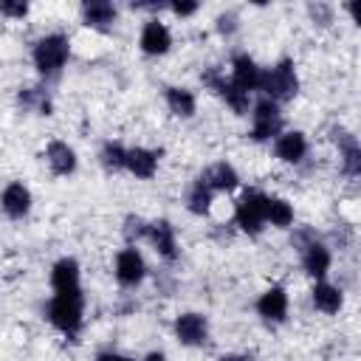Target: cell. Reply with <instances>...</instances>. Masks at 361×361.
I'll return each mask as SVG.
<instances>
[{
	"instance_id": "31",
	"label": "cell",
	"mask_w": 361,
	"mask_h": 361,
	"mask_svg": "<svg viewBox=\"0 0 361 361\" xmlns=\"http://www.w3.org/2000/svg\"><path fill=\"white\" fill-rule=\"evenodd\" d=\"M217 23H220L217 28H220L223 34H231V31L237 28V17H234V14H220V17H217Z\"/></svg>"
},
{
	"instance_id": "20",
	"label": "cell",
	"mask_w": 361,
	"mask_h": 361,
	"mask_svg": "<svg viewBox=\"0 0 361 361\" xmlns=\"http://www.w3.org/2000/svg\"><path fill=\"white\" fill-rule=\"evenodd\" d=\"M310 299H313V307H316V310H322V313H327V316L338 313V310H341V305H344V293H341L336 285L324 282V279H319V282L313 285Z\"/></svg>"
},
{
	"instance_id": "23",
	"label": "cell",
	"mask_w": 361,
	"mask_h": 361,
	"mask_svg": "<svg viewBox=\"0 0 361 361\" xmlns=\"http://www.w3.org/2000/svg\"><path fill=\"white\" fill-rule=\"evenodd\" d=\"M338 155H341V169H344V175H347V178H358V172H361V149H358L355 135H344V138H341Z\"/></svg>"
},
{
	"instance_id": "19",
	"label": "cell",
	"mask_w": 361,
	"mask_h": 361,
	"mask_svg": "<svg viewBox=\"0 0 361 361\" xmlns=\"http://www.w3.org/2000/svg\"><path fill=\"white\" fill-rule=\"evenodd\" d=\"M45 161L54 169V175H71L76 169V152L68 141H51L45 147Z\"/></svg>"
},
{
	"instance_id": "29",
	"label": "cell",
	"mask_w": 361,
	"mask_h": 361,
	"mask_svg": "<svg viewBox=\"0 0 361 361\" xmlns=\"http://www.w3.org/2000/svg\"><path fill=\"white\" fill-rule=\"evenodd\" d=\"M0 14H6L11 20H23L28 14V6L25 3H0Z\"/></svg>"
},
{
	"instance_id": "26",
	"label": "cell",
	"mask_w": 361,
	"mask_h": 361,
	"mask_svg": "<svg viewBox=\"0 0 361 361\" xmlns=\"http://www.w3.org/2000/svg\"><path fill=\"white\" fill-rule=\"evenodd\" d=\"M124 158H127V147H121L118 141H107L99 152V161L107 172H121L124 169Z\"/></svg>"
},
{
	"instance_id": "12",
	"label": "cell",
	"mask_w": 361,
	"mask_h": 361,
	"mask_svg": "<svg viewBox=\"0 0 361 361\" xmlns=\"http://www.w3.org/2000/svg\"><path fill=\"white\" fill-rule=\"evenodd\" d=\"M138 45H141V51L147 56H164L172 48V34H169V28L158 17H152V20L144 23L141 37H138Z\"/></svg>"
},
{
	"instance_id": "15",
	"label": "cell",
	"mask_w": 361,
	"mask_h": 361,
	"mask_svg": "<svg viewBox=\"0 0 361 361\" xmlns=\"http://www.w3.org/2000/svg\"><path fill=\"white\" fill-rule=\"evenodd\" d=\"M158 158L161 152L158 149H147V147H130L127 149V158H124V169L141 180H149L155 172H158Z\"/></svg>"
},
{
	"instance_id": "11",
	"label": "cell",
	"mask_w": 361,
	"mask_h": 361,
	"mask_svg": "<svg viewBox=\"0 0 361 361\" xmlns=\"http://www.w3.org/2000/svg\"><path fill=\"white\" fill-rule=\"evenodd\" d=\"M288 305H290L288 290H285L282 285H271V288H265V290L259 293V299H257V313H259L265 322L279 324V322H285V316H288Z\"/></svg>"
},
{
	"instance_id": "28",
	"label": "cell",
	"mask_w": 361,
	"mask_h": 361,
	"mask_svg": "<svg viewBox=\"0 0 361 361\" xmlns=\"http://www.w3.org/2000/svg\"><path fill=\"white\" fill-rule=\"evenodd\" d=\"M147 220L144 217H127L124 220V237H127V243L133 245V243H138V240H144L147 237Z\"/></svg>"
},
{
	"instance_id": "14",
	"label": "cell",
	"mask_w": 361,
	"mask_h": 361,
	"mask_svg": "<svg viewBox=\"0 0 361 361\" xmlns=\"http://www.w3.org/2000/svg\"><path fill=\"white\" fill-rule=\"evenodd\" d=\"M274 152L285 164H299L307 155V138H305V133H299V130H282L274 138Z\"/></svg>"
},
{
	"instance_id": "7",
	"label": "cell",
	"mask_w": 361,
	"mask_h": 361,
	"mask_svg": "<svg viewBox=\"0 0 361 361\" xmlns=\"http://www.w3.org/2000/svg\"><path fill=\"white\" fill-rule=\"evenodd\" d=\"M113 274H116L118 285H124V288L141 285V279L147 276V262H144L141 251H138L135 245L121 248V251L116 254V271H113Z\"/></svg>"
},
{
	"instance_id": "13",
	"label": "cell",
	"mask_w": 361,
	"mask_h": 361,
	"mask_svg": "<svg viewBox=\"0 0 361 361\" xmlns=\"http://www.w3.org/2000/svg\"><path fill=\"white\" fill-rule=\"evenodd\" d=\"M299 251H302V268H305V274L313 276L316 282L324 279L327 271H330V265H333V254H330V248L313 237V240L305 243Z\"/></svg>"
},
{
	"instance_id": "22",
	"label": "cell",
	"mask_w": 361,
	"mask_h": 361,
	"mask_svg": "<svg viewBox=\"0 0 361 361\" xmlns=\"http://www.w3.org/2000/svg\"><path fill=\"white\" fill-rule=\"evenodd\" d=\"M166 107H169V113H175L180 118H192L197 110V99L186 87H166Z\"/></svg>"
},
{
	"instance_id": "32",
	"label": "cell",
	"mask_w": 361,
	"mask_h": 361,
	"mask_svg": "<svg viewBox=\"0 0 361 361\" xmlns=\"http://www.w3.org/2000/svg\"><path fill=\"white\" fill-rule=\"evenodd\" d=\"M96 361H133V358H127V355H121V353H99Z\"/></svg>"
},
{
	"instance_id": "8",
	"label": "cell",
	"mask_w": 361,
	"mask_h": 361,
	"mask_svg": "<svg viewBox=\"0 0 361 361\" xmlns=\"http://www.w3.org/2000/svg\"><path fill=\"white\" fill-rule=\"evenodd\" d=\"M175 338L183 347H203L209 341V319L203 313H180L175 319Z\"/></svg>"
},
{
	"instance_id": "25",
	"label": "cell",
	"mask_w": 361,
	"mask_h": 361,
	"mask_svg": "<svg viewBox=\"0 0 361 361\" xmlns=\"http://www.w3.org/2000/svg\"><path fill=\"white\" fill-rule=\"evenodd\" d=\"M265 223H271V226H276V228H290V226H293V206H290L285 197H271V195H268Z\"/></svg>"
},
{
	"instance_id": "30",
	"label": "cell",
	"mask_w": 361,
	"mask_h": 361,
	"mask_svg": "<svg viewBox=\"0 0 361 361\" xmlns=\"http://www.w3.org/2000/svg\"><path fill=\"white\" fill-rule=\"evenodd\" d=\"M169 11H172L175 17H189V14L197 11V3H172Z\"/></svg>"
},
{
	"instance_id": "24",
	"label": "cell",
	"mask_w": 361,
	"mask_h": 361,
	"mask_svg": "<svg viewBox=\"0 0 361 361\" xmlns=\"http://www.w3.org/2000/svg\"><path fill=\"white\" fill-rule=\"evenodd\" d=\"M212 203H214V192L197 178L192 186H189V195H186V209L192 214H209L212 212Z\"/></svg>"
},
{
	"instance_id": "17",
	"label": "cell",
	"mask_w": 361,
	"mask_h": 361,
	"mask_svg": "<svg viewBox=\"0 0 361 361\" xmlns=\"http://www.w3.org/2000/svg\"><path fill=\"white\" fill-rule=\"evenodd\" d=\"M51 288L54 293H73V290H82V282H79V262L73 257H62L54 262L51 268Z\"/></svg>"
},
{
	"instance_id": "18",
	"label": "cell",
	"mask_w": 361,
	"mask_h": 361,
	"mask_svg": "<svg viewBox=\"0 0 361 361\" xmlns=\"http://www.w3.org/2000/svg\"><path fill=\"white\" fill-rule=\"evenodd\" d=\"M200 180H203L214 195H217V192H231V189L240 186V175H237V169H234L228 161L212 164V166L200 175Z\"/></svg>"
},
{
	"instance_id": "1",
	"label": "cell",
	"mask_w": 361,
	"mask_h": 361,
	"mask_svg": "<svg viewBox=\"0 0 361 361\" xmlns=\"http://www.w3.org/2000/svg\"><path fill=\"white\" fill-rule=\"evenodd\" d=\"M45 316L48 322L68 338L79 336L82 324H85V296L82 290H73V293H54L48 307H45Z\"/></svg>"
},
{
	"instance_id": "27",
	"label": "cell",
	"mask_w": 361,
	"mask_h": 361,
	"mask_svg": "<svg viewBox=\"0 0 361 361\" xmlns=\"http://www.w3.org/2000/svg\"><path fill=\"white\" fill-rule=\"evenodd\" d=\"M20 104L28 107V110L45 113V116L51 113V99H48V93L39 90V87H28V90H23V93H20Z\"/></svg>"
},
{
	"instance_id": "5",
	"label": "cell",
	"mask_w": 361,
	"mask_h": 361,
	"mask_svg": "<svg viewBox=\"0 0 361 361\" xmlns=\"http://www.w3.org/2000/svg\"><path fill=\"white\" fill-rule=\"evenodd\" d=\"M282 133V110L271 99H259L251 107V138L254 141H271Z\"/></svg>"
},
{
	"instance_id": "33",
	"label": "cell",
	"mask_w": 361,
	"mask_h": 361,
	"mask_svg": "<svg viewBox=\"0 0 361 361\" xmlns=\"http://www.w3.org/2000/svg\"><path fill=\"white\" fill-rule=\"evenodd\" d=\"M220 361H248L245 355H234V353H228V355H220Z\"/></svg>"
},
{
	"instance_id": "16",
	"label": "cell",
	"mask_w": 361,
	"mask_h": 361,
	"mask_svg": "<svg viewBox=\"0 0 361 361\" xmlns=\"http://www.w3.org/2000/svg\"><path fill=\"white\" fill-rule=\"evenodd\" d=\"M0 209L11 217V220H20L31 212V192L28 186H23L20 180H11L3 192H0Z\"/></svg>"
},
{
	"instance_id": "2",
	"label": "cell",
	"mask_w": 361,
	"mask_h": 361,
	"mask_svg": "<svg viewBox=\"0 0 361 361\" xmlns=\"http://www.w3.org/2000/svg\"><path fill=\"white\" fill-rule=\"evenodd\" d=\"M68 56H71V39L65 34H45L34 42V51H31V59H34V68L42 79H54L62 73V68L68 65Z\"/></svg>"
},
{
	"instance_id": "34",
	"label": "cell",
	"mask_w": 361,
	"mask_h": 361,
	"mask_svg": "<svg viewBox=\"0 0 361 361\" xmlns=\"http://www.w3.org/2000/svg\"><path fill=\"white\" fill-rule=\"evenodd\" d=\"M144 361H169V358H166L164 353H149V355H147Z\"/></svg>"
},
{
	"instance_id": "4",
	"label": "cell",
	"mask_w": 361,
	"mask_h": 361,
	"mask_svg": "<svg viewBox=\"0 0 361 361\" xmlns=\"http://www.w3.org/2000/svg\"><path fill=\"white\" fill-rule=\"evenodd\" d=\"M265 206H268V195L259 189H245L237 203H234V223L240 226V231H245L248 237L262 234L265 223Z\"/></svg>"
},
{
	"instance_id": "3",
	"label": "cell",
	"mask_w": 361,
	"mask_h": 361,
	"mask_svg": "<svg viewBox=\"0 0 361 361\" xmlns=\"http://www.w3.org/2000/svg\"><path fill=\"white\" fill-rule=\"evenodd\" d=\"M259 90L265 93V99L271 102H288L299 93V76H296V65L290 59L276 62L274 68H262V79H259Z\"/></svg>"
},
{
	"instance_id": "21",
	"label": "cell",
	"mask_w": 361,
	"mask_h": 361,
	"mask_svg": "<svg viewBox=\"0 0 361 361\" xmlns=\"http://www.w3.org/2000/svg\"><path fill=\"white\" fill-rule=\"evenodd\" d=\"M116 6L107 3V0H93V3H85L82 6V20L85 25L90 28H99V31H107L113 23H116Z\"/></svg>"
},
{
	"instance_id": "9",
	"label": "cell",
	"mask_w": 361,
	"mask_h": 361,
	"mask_svg": "<svg viewBox=\"0 0 361 361\" xmlns=\"http://www.w3.org/2000/svg\"><path fill=\"white\" fill-rule=\"evenodd\" d=\"M259 79H262V68L254 62V56L237 54V56L231 59V76H228V82H231L240 93L251 96L254 90H259Z\"/></svg>"
},
{
	"instance_id": "10",
	"label": "cell",
	"mask_w": 361,
	"mask_h": 361,
	"mask_svg": "<svg viewBox=\"0 0 361 361\" xmlns=\"http://www.w3.org/2000/svg\"><path fill=\"white\" fill-rule=\"evenodd\" d=\"M144 240H149V245L155 248V254L161 257V259H166V262H172V259H178V237H175V226L169 223V220H152L149 226H147V237Z\"/></svg>"
},
{
	"instance_id": "6",
	"label": "cell",
	"mask_w": 361,
	"mask_h": 361,
	"mask_svg": "<svg viewBox=\"0 0 361 361\" xmlns=\"http://www.w3.org/2000/svg\"><path fill=\"white\" fill-rule=\"evenodd\" d=\"M200 79H203V85L214 93V96H220L237 116H243L248 107H251V96H245V93H240L217 68H212V71H206V73H200Z\"/></svg>"
}]
</instances>
